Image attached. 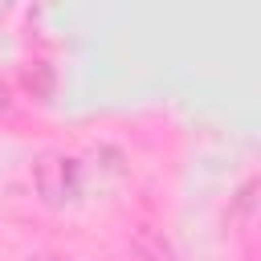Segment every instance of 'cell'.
I'll use <instances>...</instances> for the list:
<instances>
[{
	"instance_id": "obj_1",
	"label": "cell",
	"mask_w": 261,
	"mask_h": 261,
	"mask_svg": "<svg viewBox=\"0 0 261 261\" xmlns=\"http://www.w3.org/2000/svg\"><path fill=\"white\" fill-rule=\"evenodd\" d=\"M33 188L45 204H61L77 192V167L65 155H41L33 163Z\"/></svg>"
},
{
	"instance_id": "obj_2",
	"label": "cell",
	"mask_w": 261,
	"mask_h": 261,
	"mask_svg": "<svg viewBox=\"0 0 261 261\" xmlns=\"http://www.w3.org/2000/svg\"><path fill=\"white\" fill-rule=\"evenodd\" d=\"M24 86H29L33 98H49V94H53V69H49L45 61H33V65L24 69Z\"/></svg>"
},
{
	"instance_id": "obj_3",
	"label": "cell",
	"mask_w": 261,
	"mask_h": 261,
	"mask_svg": "<svg viewBox=\"0 0 261 261\" xmlns=\"http://www.w3.org/2000/svg\"><path fill=\"white\" fill-rule=\"evenodd\" d=\"M8 102H12V98H8V86L0 82V110H8Z\"/></svg>"
}]
</instances>
